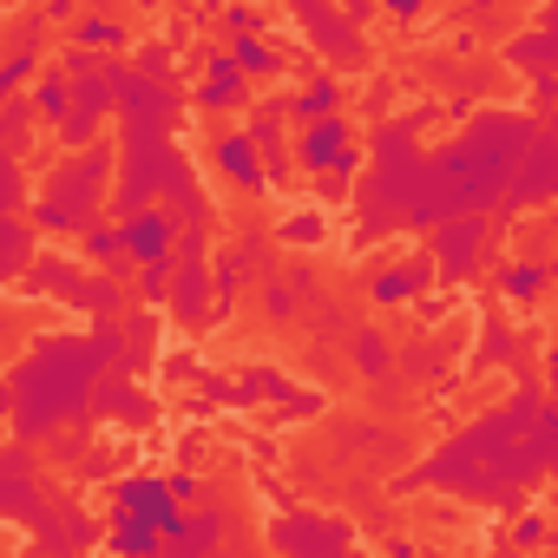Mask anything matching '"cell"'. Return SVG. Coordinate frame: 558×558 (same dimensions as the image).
<instances>
[{
	"label": "cell",
	"mask_w": 558,
	"mask_h": 558,
	"mask_svg": "<svg viewBox=\"0 0 558 558\" xmlns=\"http://www.w3.org/2000/svg\"><path fill=\"white\" fill-rule=\"evenodd\" d=\"M112 499H119L125 512H138V519H151L165 545H171V538L184 532V506H178V493H171L165 480H145V473H132V480H119V486H112Z\"/></svg>",
	"instance_id": "1"
},
{
	"label": "cell",
	"mask_w": 558,
	"mask_h": 558,
	"mask_svg": "<svg viewBox=\"0 0 558 558\" xmlns=\"http://www.w3.org/2000/svg\"><path fill=\"white\" fill-rule=\"evenodd\" d=\"M296 158H303V171H355L362 165V151L349 145V125H342V112H329V119H310L303 125V145H296Z\"/></svg>",
	"instance_id": "2"
},
{
	"label": "cell",
	"mask_w": 558,
	"mask_h": 558,
	"mask_svg": "<svg viewBox=\"0 0 558 558\" xmlns=\"http://www.w3.org/2000/svg\"><path fill=\"white\" fill-rule=\"evenodd\" d=\"M171 243H178V223H171L158 204H132V210H125V223H119V250H125V256L158 263V256H171Z\"/></svg>",
	"instance_id": "3"
},
{
	"label": "cell",
	"mask_w": 558,
	"mask_h": 558,
	"mask_svg": "<svg viewBox=\"0 0 558 558\" xmlns=\"http://www.w3.org/2000/svg\"><path fill=\"white\" fill-rule=\"evenodd\" d=\"M217 171L236 184V191H269V178H263V158H256V145H250V132H230V138H217Z\"/></svg>",
	"instance_id": "4"
},
{
	"label": "cell",
	"mask_w": 558,
	"mask_h": 558,
	"mask_svg": "<svg viewBox=\"0 0 558 558\" xmlns=\"http://www.w3.org/2000/svg\"><path fill=\"white\" fill-rule=\"evenodd\" d=\"M236 99H243V73H236L230 53H217L210 73H204V86H197V106H204V112H230Z\"/></svg>",
	"instance_id": "5"
},
{
	"label": "cell",
	"mask_w": 558,
	"mask_h": 558,
	"mask_svg": "<svg viewBox=\"0 0 558 558\" xmlns=\"http://www.w3.org/2000/svg\"><path fill=\"white\" fill-rule=\"evenodd\" d=\"M480 243H486L480 223H447V230H440V269H447V276H466V269L480 263Z\"/></svg>",
	"instance_id": "6"
},
{
	"label": "cell",
	"mask_w": 558,
	"mask_h": 558,
	"mask_svg": "<svg viewBox=\"0 0 558 558\" xmlns=\"http://www.w3.org/2000/svg\"><path fill=\"white\" fill-rule=\"evenodd\" d=\"M230 60H236V73H243V80H269V73H283V60L263 47V34H236V40H230Z\"/></svg>",
	"instance_id": "7"
},
{
	"label": "cell",
	"mask_w": 558,
	"mask_h": 558,
	"mask_svg": "<svg viewBox=\"0 0 558 558\" xmlns=\"http://www.w3.org/2000/svg\"><path fill=\"white\" fill-rule=\"evenodd\" d=\"M336 106H342V86H336V80H310V86L290 99V119H296V125H310V119H329Z\"/></svg>",
	"instance_id": "8"
},
{
	"label": "cell",
	"mask_w": 558,
	"mask_h": 558,
	"mask_svg": "<svg viewBox=\"0 0 558 558\" xmlns=\"http://www.w3.org/2000/svg\"><path fill=\"white\" fill-rule=\"evenodd\" d=\"M112 545H119V551H138V558H151V551H158L165 538H158V525H151V519H138V512H125V506H119Z\"/></svg>",
	"instance_id": "9"
},
{
	"label": "cell",
	"mask_w": 558,
	"mask_h": 558,
	"mask_svg": "<svg viewBox=\"0 0 558 558\" xmlns=\"http://www.w3.org/2000/svg\"><path fill=\"white\" fill-rule=\"evenodd\" d=\"M421 283H427V269H381L375 276V303L381 310H401V303H414Z\"/></svg>",
	"instance_id": "10"
},
{
	"label": "cell",
	"mask_w": 558,
	"mask_h": 558,
	"mask_svg": "<svg viewBox=\"0 0 558 558\" xmlns=\"http://www.w3.org/2000/svg\"><path fill=\"white\" fill-rule=\"evenodd\" d=\"M551 283V269L545 263H525V269H506L499 276V290H506V303H538V290Z\"/></svg>",
	"instance_id": "11"
},
{
	"label": "cell",
	"mask_w": 558,
	"mask_h": 558,
	"mask_svg": "<svg viewBox=\"0 0 558 558\" xmlns=\"http://www.w3.org/2000/svg\"><path fill=\"white\" fill-rule=\"evenodd\" d=\"M73 40H80V47H93V53H119V47H125V27H119V21H106V14H86V21L73 27Z\"/></svg>",
	"instance_id": "12"
},
{
	"label": "cell",
	"mask_w": 558,
	"mask_h": 558,
	"mask_svg": "<svg viewBox=\"0 0 558 558\" xmlns=\"http://www.w3.org/2000/svg\"><path fill=\"white\" fill-rule=\"evenodd\" d=\"M34 106H40L47 119H66V112H73V73H47V80L34 86Z\"/></svg>",
	"instance_id": "13"
},
{
	"label": "cell",
	"mask_w": 558,
	"mask_h": 558,
	"mask_svg": "<svg viewBox=\"0 0 558 558\" xmlns=\"http://www.w3.org/2000/svg\"><path fill=\"white\" fill-rule=\"evenodd\" d=\"M204 296H210V283H204V269L191 263V269L178 276V296H171V303H178V316H184V323H197V316H204Z\"/></svg>",
	"instance_id": "14"
},
{
	"label": "cell",
	"mask_w": 558,
	"mask_h": 558,
	"mask_svg": "<svg viewBox=\"0 0 558 558\" xmlns=\"http://www.w3.org/2000/svg\"><path fill=\"white\" fill-rule=\"evenodd\" d=\"M283 243H323V217H316V210L290 217V223H283Z\"/></svg>",
	"instance_id": "15"
},
{
	"label": "cell",
	"mask_w": 558,
	"mask_h": 558,
	"mask_svg": "<svg viewBox=\"0 0 558 558\" xmlns=\"http://www.w3.org/2000/svg\"><path fill=\"white\" fill-rule=\"evenodd\" d=\"M27 73H34V53H14V60H8V66H0V99H14V93H21V80H27Z\"/></svg>",
	"instance_id": "16"
},
{
	"label": "cell",
	"mask_w": 558,
	"mask_h": 558,
	"mask_svg": "<svg viewBox=\"0 0 558 558\" xmlns=\"http://www.w3.org/2000/svg\"><path fill=\"white\" fill-rule=\"evenodd\" d=\"M355 362H362L368 375H381V368H388V342H381V336H362V342H355Z\"/></svg>",
	"instance_id": "17"
},
{
	"label": "cell",
	"mask_w": 558,
	"mask_h": 558,
	"mask_svg": "<svg viewBox=\"0 0 558 558\" xmlns=\"http://www.w3.org/2000/svg\"><path fill=\"white\" fill-rule=\"evenodd\" d=\"M86 256H99V263H106V256H119V230L93 223V230H86Z\"/></svg>",
	"instance_id": "18"
},
{
	"label": "cell",
	"mask_w": 558,
	"mask_h": 558,
	"mask_svg": "<svg viewBox=\"0 0 558 558\" xmlns=\"http://www.w3.org/2000/svg\"><path fill=\"white\" fill-rule=\"evenodd\" d=\"M427 8V0H381V14H395V21H414Z\"/></svg>",
	"instance_id": "19"
},
{
	"label": "cell",
	"mask_w": 558,
	"mask_h": 558,
	"mask_svg": "<svg viewBox=\"0 0 558 558\" xmlns=\"http://www.w3.org/2000/svg\"><path fill=\"white\" fill-rule=\"evenodd\" d=\"M73 8H106V0H73Z\"/></svg>",
	"instance_id": "20"
},
{
	"label": "cell",
	"mask_w": 558,
	"mask_h": 558,
	"mask_svg": "<svg viewBox=\"0 0 558 558\" xmlns=\"http://www.w3.org/2000/svg\"><path fill=\"white\" fill-rule=\"evenodd\" d=\"M0 414H8V381H0Z\"/></svg>",
	"instance_id": "21"
}]
</instances>
